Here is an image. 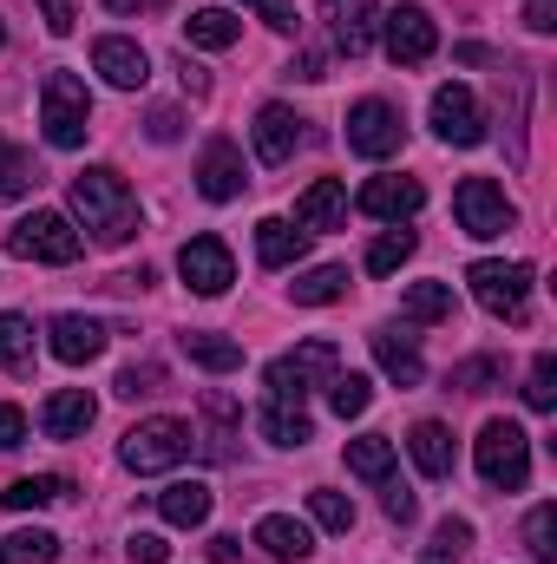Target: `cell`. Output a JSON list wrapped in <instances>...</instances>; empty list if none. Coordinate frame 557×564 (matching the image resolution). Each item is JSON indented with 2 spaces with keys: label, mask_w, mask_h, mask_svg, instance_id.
<instances>
[{
  "label": "cell",
  "mask_w": 557,
  "mask_h": 564,
  "mask_svg": "<svg viewBox=\"0 0 557 564\" xmlns=\"http://www.w3.org/2000/svg\"><path fill=\"white\" fill-rule=\"evenodd\" d=\"M348 473L368 479V486H381V479L394 473V440H387V433H361V440H348Z\"/></svg>",
  "instance_id": "obj_30"
},
{
  "label": "cell",
  "mask_w": 557,
  "mask_h": 564,
  "mask_svg": "<svg viewBox=\"0 0 557 564\" xmlns=\"http://www.w3.org/2000/svg\"><path fill=\"white\" fill-rule=\"evenodd\" d=\"M92 73H99L106 86H119V93H139L144 79H151V59H144L139 40L106 33V40H92Z\"/></svg>",
  "instance_id": "obj_15"
},
{
  "label": "cell",
  "mask_w": 557,
  "mask_h": 564,
  "mask_svg": "<svg viewBox=\"0 0 557 564\" xmlns=\"http://www.w3.org/2000/svg\"><path fill=\"white\" fill-rule=\"evenodd\" d=\"M368 348H374V361H381L387 381H401V388H419V381H426V361H419L414 335H401V328H374Z\"/></svg>",
  "instance_id": "obj_20"
},
{
  "label": "cell",
  "mask_w": 557,
  "mask_h": 564,
  "mask_svg": "<svg viewBox=\"0 0 557 564\" xmlns=\"http://www.w3.org/2000/svg\"><path fill=\"white\" fill-rule=\"evenodd\" d=\"M328 408H335L341 421H361V414L374 408V381H368V375H335V381H328Z\"/></svg>",
  "instance_id": "obj_34"
},
{
  "label": "cell",
  "mask_w": 557,
  "mask_h": 564,
  "mask_svg": "<svg viewBox=\"0 0 557 564\" xmlns=\"http://www.w3.org/2000/svg\"><path fill=\"white\" fill-rule=\"evenodd\" d=\"M144 132H151L157 144H171L177 132H184V119H177V106H151V112H144Z\"/></svg>",
  "instance_id": "obj_47"
},
{
  "label": "cell",
  "mask_w": 557,
  "mask_h": 564,
  "mask_svg": "<svg viewBox=\"0 0 557 564\" xmlns=\"http://www.w3.org/2000/svg\"><path fill=\"white\" fill-rule=\"evenodd\" d=\"M250 139H256V158H263V164H288L295 144H302V119H295L288 106H263L256 126H250Z\"/></svg>",
  "instance_id": "obj_21"
},
{
  "label": "cell",
  "mask_w": 557,
  "mask_h": 564,
  "mask_svg": "<svg viewBox=\"0 0 557 564\" xmlns=\"http://www.w3.org/2000/svg\"><path fill=\"white\" fill-rule=\"evenodd\" d=\"M407 453H414V466L426 479H452V459H459V453H452V433L439 421H419L414 433H407Z\"/></svg>",
  "instance_id": "obj_24"
},
{
  "label": "cell",
  "mask_w": 557,
  "mask_h": 564,
  "mask_svg": "<svg viewBox=\"0 0 557 564\" xmlns=\"http://www.w3.org/2000/svg\"><path fill=\"white\" fill-rule=\"evenodd\" d=\"M335 375H341V348L315 335V341H302L295 355H282V361L263 368V401H288V408H302L308 388H328Z\"/></svg>",
  "instance_id": "obj_4"
},
{
  "label": "cell",
  "mask_w": 557,
  "mask_h": 564,
  "mask_svg": "<svg viewBox=\"0 0 557 564\" xmlns=\"http://www.w3.org/2000/svg\"><path fill=\"white\" fill-rule=\"evenodd\" d=\"M414 250H419L414 230H387V237H374V243H368V276H394Z\"/></svg>",
  "instance_id": "obj_35"
},
{
  "label": "cell",
  "mask_w": 557,
  "mask_h": 564,
  "mask_svg": "<svg viewBox=\"0 0 557 564\" xmlns=\"http://www.w3.org/2000/svg\"><path fill=\"white\" fill-rule=\"evenodd\" d=\"M26 355H33V322L26 315H0V368H26Z\"/></svg>",
  "instance_id": "obj_38"
},
{
  "label": "cell",
  "mask_w": 557,
  "mask_h": 564,
  "mask_svg": "<svg viewBox=\"0 0 557 564\" xmlns=\"http://www.w3.org/2000/svg\"><path fill=\"white\" fill-rule=\"evenodd\" d=\"M190 421H171V414H157V421H139L125 440H119V459H125V473H139V479H151V473H171V466H184L190 459Z\"/></svg>",
  "instance_id": "obj_5"
},
{
  "label": "cell",
  "mask_w": 557,
  "mask_h": 564,
  "mask_svg": "<svg viewBox=\"0 0 557 564\" xmlns=\"http://www.w3.org/2000/svg\"><path fill=\"white\" fill-rule=\"evenodd\" d=\"M184 355H190L197 368H210V375H237V368H243V341H230V335H217V328H190V335H184Z\"/></svg>",
  "instance_id": "obj_27"
},
{
  "label": "cell",
  "mask_w": 557,
  "mask_h": 564,
  "mask_svg": "<svg viewBox=\"0 0 557 564\" xmlns=\"http://www.w3.org/2000/svg\"><path fill=\"white\" fill-rule=\"evenodd\" d=\"M237 40H243V20H237V13H223V7H197V13H190V46L223 53V46H237Z\"/></svg>",
  "instance_id": "obj_31"
},
{
  "label": "cell",
  "mask_w": 557,
  "mask_h": 564,
  "mask_svg": "<svg viewBox=\"0 0 557 564\" xmlns=\"http://www.w3.org/2000/svg\"><path fill=\"white\" fill-rule=\"evenodd\" d=\"M40 132L53 151H79L86 132H92V93H86V79L79 73H46L40 79Z\"/></svg>",
  "instance_id": "obj_2"
},
{
  "label": "cell",
  "mask_w": 557,
  "mask_h": 564,
  "mask_svg": "<svg viewBox=\"0 0 557 564\" xmlns=\"http://www.w3.org/2000/svg\"><path fill=\"white\" fill-rule=\"evenodd\" d=\"M59 558V539L53 532H13V539H0V564H53Z\"/></svg>",
  "instance_id": "obj_36"
},
{
  "label": "cell",
  "mask_w": 557,
  "mask_h": 564,
  "mask_svg": "<svg viewBox=\"0 0 557 564\" xmlns=\"http://www.w3.org/2000/svg\"><path fill=\"white\" fill-rule=\"evenodd\" d=\"M59 499H73V479H59V473L13 479V486L0 492V506H7V512H46V506H59Z\"/></svg>",
  "instance_id": "obj_26"
},
{
  "label": "cell",
  "mask_w": 557,
  "mask_h": 564,
  "mask_svg": "<svg viewBox=\"0 0 557 564\" xmlns=\"http://www.w3.org/2000/svg\"><path fill=\"white\" fill-rule=\"evenodd\" d=\"M452 217H459L466 237L492 243V237H505V230L518 224V204H512L505 184H492V177H459V191H452Z\"/></svg>",
  "instance_id": "obj_8"
},
{
  "label": "cell",
  "mask_w": 557,
  "mask_h": 564,
  "mask_svg": "<svg viewBox=\"0 0 557 564\" xmlns=\"http://www.w3.org/2000/svg\"><path fill=\"white\" fill-rule=\"evenodd\" d=\"M381 46H387L394 66H426V59L439 53V26H433L426 7H394V13L381 20Z\"/></svg>",
  "instance_id": "obj_11"
},
{
  "label": "cell",
  "mask_w": 557,
  "mask_h": 564,
  "mask_svg": "<svg viewBox=\"0 0 557 564\" xmlns=\"http://www.w3.org/2000/svg\"><path fill=\"white\" fill-rule=\"evenodd\" d=\"M381 0H321V20H328V40L348 53V59H361L368 46H374V33H381Z\"/></svg>",
  "instance_id": "obj_13"
},
{
  "label": "cell",
  "mask_w": 557,
  "mask_h": 564,
  "mask_svg": "<svg viewBox=\"0 0 557 564\" xmlns=\"http://www.w3.org/2000/svg\"><path fill=\"white\" fill-rule=\"evenodd\" d=\"M341 217H348V184L341 177H315L302 197H295V230L302 237H321V230H341Z\"/></svg>",
  "instance_id": "obj_17"
},
{
  "label": "cell",
  "mask_w": 557,
  "mask_h": 564,
  "mask_svg": "<svg viewBox=\"0 0 557 564\" xmlns=\"http://www.w3.org/2000/svg\"><path fill=\"white\" fill-rule=\"evenodd\" d=\"M256 545L282 564H302L315 552V539H308V525L302 519H288V512H270V519H256Z\"/></svg>",
  "instance_id": "obj_23"
},
{
  "label": "cell",
  "mask_w": 557,
  "mask_h": 564,
  "mask_svg": "<svg viewBox=\"0 0 557 564\" xmlns=\"http://www.w3.org/2000/svg\"><path fill=\"white\" fill-rule=\"evenodd\" d=\"M525 408L532 414H551L557 408V355H538L532 375H525Z\"/></svg>",
  "instance_id": "obj_39"
},
{
  "label": "cell",
  "mask_w": 557,
  "mask_h": 564,
  "mask_svg": "<svg viewBox=\"0 0 557 564\" xmlns=\"http://www.w3.org/2000/svg\"><path fill=\"white\" fill-rule=\"evenodd\" d=\"M302 250H308V237H302L288 217H263V224H256V257H263V270H288Z\"/></svg>",
  "instance_id": "obj_28"
},
{
  "label": "cell",
  "mask_w": 557,
  "mask_h": 564,
  "mask_svg": "<svg viewBox=\"0 0 557 564\" xmlns=\"http://www.w3.org/2000/svg\"><path fill=\"white\" fill-rule=\"evenodd\" d=\"M46 348L66 361V368H86V361H99L106 355V322L99 315H53V328H46Z\"/></svg>",
  "instance_id": "obj_14"
},
{
  "label": "cell",
  "mask_w": 557,
  "mask_h": 564,
  "mask_svg": "<svg viewBox=\"0 0 557 564\" xmlns=\"http://www.w3.org/2000/svg\"><path fill=\"white\" fill-rule=\"evenodd\" d=\"M33 184H40V164H33L20 144L0 132V197H26Z\"/></svg>",
  "instance_id": "obj_33"
},
{
  "label": "cell",
  "mask_w": 557,
  "mask_h": 564,
  "mask_svg": "<svg viewBox=\"0 0 557 564\" xmlns=\"http://www.w3.org/2000/svg\"><path fill=\"white\" fill-rule=\"evenodd\" d=\"M243 7H250L263 26H276V33H295V26H302V13H295L288 0H243Z\"/></svg>",
  "instance_id": "obj_44"
},
{
  "label": "cell",
  "mask_w": 557,
  "mask_h": 564,
  "mask_svg": "<svg viewBox=\"0 0 557 564\" xmlns=\"http://www.w3.org/2000/svg\"><path fill=\"white\" fill-rule=\"evenodd\" d=\"M210 486L204 479H177V486H164L157 492V512H164V525H177V532H197L204 519H210Z\"/></svg>",
  "instance_id": "obj_22"
},
{
  "label": "cell",
  "mask_w": 557,
  "mask_h": 564,
  "mask_svg": "<svg viewBox=\"0 0 557 564\" xmlns=\"http://www.w3.org/2000/svg\"><path fill=\"white\" fill-rule=\"evenodd\" d=\"M125 558L132 564H171V545H164L157 532H132V539H125Z\"/></svg>",
  "instance_id": "obj_46"
},
{
  "label": "cell",
  "mask_w": 557,
  "mask_h": 564,
  "mask_svg": "<svg viewBox=\"0 0 557 564\" xmlns=\"http://www.w3.org/2000/svg\"><path fill=\"white\" fill-rule=\"evenodd\" d=\"M472 459H479V479L492 492H525L532 479V433L518 421H485L472 440Z\"/></svg>",
  "instance_id": "obj_3"
},
{
  "label": "cell",
  "mask_w": 557,
  "mask_h": 564,
  "mask_svg": "<svg viewBox=\"0 0 557 564\" xmlns=\"http://www.w3.org/2000/svg\"><path fill=\"white\" fill-rule=\"evenodd\" d=\"M433 132H439V144H459V151L485 144V112H479L472 86H439L433 93Z\"/></svg>",
  "instance_id": "obj_12"
},
{
  "label": "cell",
  "mask_w": 557,
  "mask_h": 564,
  "mask_svg": "<svg viewBox=\"0 0 557 564\" xmlns=\"http://www.w3.org/2000/svg\"><path fill=\"white\" fill-rule=\"evenodd\" d=\"M0 40H7V26H0Z\"/></svg>",
  "instance_id": "obj_54"
},
{
  "label": "cell",
  "mask_w": 557,
  "mask_h": 564,
  "mask_svg": "<svg viewBox=\"0 0 557 564\" xmlns=\"http://www.w3.org/2000/svg\"><path fill=\"white\" fill-rule=\"evenodd\" d=\"M308 512H315V525H328V532H354V499H341V492H308Z\"/></svg>",
  "instance_id": "obj_41"
},
{
  "label": "cell",
  "mask_w": 557,
  "mask_h": 564,
  "mask_svg": "<svg viewBox=\"0 0 557 564\" xmlns=\"http://www.w3.org/2000/svg\"><path fill=\"white\" fill-rule=\"evenodd\" d=\"M525 552L538 564H557V506H532V519H525Z\"/></svg>",
  "instance_id": "obj_37"
},
{
  "label": "cell",
  "mask_w": 557,
  "mask_h": 564,
  "mask_svg": "<svg viewBox=\"0 0 557 564\" xmlns=\"http://www.w3.org/2000/svg\"><path fill=\"white\" fill-rule=\"evenodd\" d=\"M499 381V361L492 355H472V361H459L452 375H446V388H459V394H485Z\"/></svg>",
  "instance_id": "obj_42"
},
{
  "label": "cell",
  "mask_w": 557,
  "mask_h": 564,
  "mask_svg": "<svg viewBox=\"0 0 557 564\" xmlns=\"http://www.w3.org/2000/svg\"><path fill=\"white\" fill-rule=\"evenodd\" d=\"M210 558H217V564H237V558H243V545H237V539H210Z\"/></svg>",
  "instance_id": "obj_52"
},
{
  "label": "cell",
  "mask_w": 557,
  "mask_h": 564,
  "mask_svg": "<svg viewBox=\"0 0 557 564\" xmlns=\"http://www.w3.org/2000/svg\"><path fill=\"white\" fill-rule=\"evenodd\" d=\"M407 144V126H401V112L387 106V99H361L354 112H348V151L354 158H394Z\"/></svg>",
  "instance_id": "obj_9"
},
{
  "label": "cell",
  "mask_w": 557,
  "mask_h": 564,
  "mask_svg": "<svg viewBox=\"0 0 557 564\" xmlns=\"http://www.w3.org/2000/svg\"><path fill=\"white\" fill-rule=\"evenodd\" d=\"M401 315L407 322H446L452 315V282H414L401 295Z\"/></svg>",
  "instance_id": "obj_32"
},
{
  "label": "cell",
  "mask_w": 557,
  "mask_h": 564,
  "mask_svg": "<svg viewBox=\"0 0 557 564\" xmlns=\"http://www.w3.org/2000/svg\"><path fill=\"white\" fill-rule=\"evenodd\" d=\"M381 512H387V519H394V525H407V519H414V492H407V486H401V479H394V473H387V479H381Z\"/></svg>",
  "instance_id": "obj_45"
},
{
  "label": "cell",
  "mask_w": 557,
  "mask_h": 564,
  "mask_svg": "<svg viewBox=\"0 0 557 564\" xmlns=\"http://www.w3.org/2000/svg\"><path fill=\"white\" fill-rule=\"evenodd\" d=\"M177 276H184L190 295H223V289L237 282V257H230L223 237H190V243L177 250Z\"/></svg>",
  "instance_id": "obj_10"
},
{
  "label": "cell",
  "mask_w": 557,
  "mask_h": 564,
  "mask_svg": "<svg viewBox=\"0 0 557 564\" xmlns=\"http://www.w3.org/2000/svg\"><path fill=\"white\" fill-rule=\"evenodd\" d=\"M79 250H86V237L73 230L66 210H33L7 230V257H20V263H59L66 270V263H79Z\"/></svg>",
  "instance_id": "obj_6"
},
{
  "label": "cell",
  "mask_w": 557,
  "mask_h": 564,
  "mask_svg": "<svg viewBox=\"0 0 557 564\" xmlns=\"http://www.w3.org/2000/svg\"><path fill=\"white\" fill-rule=\"evenodd\" d=\"M92 421H99V401H92L86 388H59V394H46V408H40V433H46V440H79Z\"/></svg>",
  "instance_id": "obj_19"
},
{
  "label": "cell",
  "mask_w": 557,
  "mask_h": 564,
  "mask_svg": "<svg viewBox=\"0 0 557 564\" xmlns=\"http://www.w3.org/2000/svg\"><path fill=\"white\" fill-rule=\"evenodd\" d=\"M532 282H538L532 263H472V270H466L472 302H479L492 322H525V308H532Z\"/></svg>",
  "instance_id": "obj_7"
},
{
  "label": "cell",
  "mask_w": 557,
  "mask_h": 564,
  "mask_svg": "<svg viewBox=\"0 0 557 564\" xmlns=\"http://www.w3.org/2000/svg\"><path fill=\"white\" fill-rule=\"evenodd\" d=\"M144 394H164V368L157 361H132L119 375V401H144Z\"/></svg>",
  "instance_id": "obj_43"
},
{
  "label": "cell",
  "mask_w": 557,
  "mask_h": 564,
  "mask_svg": "<svg viewBox=\"0 0 557 564\" xmlns=\"http://www.w3.org/2000/svg\"><path fill=\"white\" fill-rule=\"evenodd\" d=\"M288 73H295V79H328V59H321V53H295Z\"/></svg>",
  "instance_id": "obj_51"
},
{
  "label": "cell",
  "mask_w": 557,
  "mask_h": 564,
  "mask_svg": "<svg viewBox=\"0 0 557 564\" xmlns=\"http://www.w3.org/2000/svg\"><path fill=\"white\" fill-rule=\"evenodd\" d=\"M525 26L532 33H557V0H525Z\"/></svg>",
  "instance_id": "obj_50"
},
{
  "label": "cell",
  "mask_w": 557,
  "mask_h": 564,
  "mask_svg": "<svg viewBox=\"0 0 557 564\" xmlns=\"http://www.w3.org/2000/svg\"><path fill=\"white\" fill-rule=\"evenodd\" d=\"M354 204H361L368 217H381V224H407L419 204H426V184H419V177H368Z\"/></svg>",
  "instance_id": "obj_18"
},
{
  "label": "cell",
  "mask_w": 557,
  "mask_h": 564,
  "mask_svg": "<svg viewBox=\"0 0 557 564\" xmlns=\"http://www.w3.org/2000/svg\"><path fill=\"white\" fill-rule=\"evenodd\" d=\"M472 552V525L466 519H439V532H433V545H426V564H452Z\"/></svg>",
  "instance_id": "obj_40"
},
{
  "label": "cell",
  "mask_w": 557,
  "mask_h": 564,
  "mask_svg": "<svg viewBox=\"0 0 557 564\" xmlns=\"http://www.w3.org/2000/svg\"><path fill=\"white\" fill-rule=\"evenodd\" d=\"M40 13H46V33H59V40L79 26V7L73 0H40Z\"/></svg>",
  "instance_id": "obj_48"
},
{
  "label": "cell",
  "mask_w": 557,
  "mask_h": 564,
  "mask_svg": "<svg viewBox=\"0 0 557 564\" xmlns=\"http://www.w3.org/2000/svg\"><path fill=\"white\" fill-rule=\"evenodd\" d=\"M288 295H295L302 308H328V302L348 295V270H341V263H315V270H302V276L288 282Z\"/></svg>",
  "instance_id": "obj_29"
},
{
  "label": "cell",
  "mask_w": 557,
  "mask_h": 564,
  "mask_svg": "<svg viewBox=\"0 0 557 564\" xmlns=\"http://www.w3.org/2000/svg\"><path fill=\"white\" fill-rule=\"evenodd\" d=\"M106 7H112V13H139L144 0H106Z\"/></svg>",
  "instance_id": "obj_53"
},
{
  "label": "cell",
  "mask_w": 557,
  "mask_h": 564,
  "mask_svg": "<svg viewBox=\"0 0 557 564\" xmlns=\"http://www.w3.org/2000/svg\"><path fill=\"white\" fill-rule=\"evenodd\" d=\"M256 433H263L270 446H308V440H315V421H308V408L263 401V408H256Z\"/></svg>",
  "instance_id": "obj_25"
},
{
  "label": "cell",
  "mask_w": 557,
  "mask_h": 564,
  "mask_svg": "<svg viewBox=\"0 0 557 564\" xmlns=\"http://www.w3.org/2000/svg\"><path fill=\"white\" fill-rule=\"evenodd\" d=\"M243 151L237 139H210L204 144V158H197V191L210 197V204H230V197H243Z\"/></svg>",
  "instance_id": "obj_16"
},
{
  "label": "cell",
  "mask_w": 557,
  "mask_h": 564,
  "mask_svg": "<svg viewBox=\"0 0 557 564\" xmlns=\"http://www.w3.org/2000/svg\"><path fill=\"white\" fill-rule=\"evenodd\" d=\"M73 217L92 230V243H106V250H119V243H132L139 237V197H132V184L112 171V164H86L79 177H73Z\"/></svg>",
  "instance_id": "obj_1"
},
{
  "label": "cell",
  "mask_w": 557,
  "mask_h": 564,
  "mask_svg": "<svg viewBox=\"0 0 557 564\" xmlns=\"http://www.w3.org/2000/svg\"><path fill=\"white\" fill-rule=\"evenodd\" d=\"M20 440H26V414H20L13 401H0V453H13Z\"/></svg>",
  "instance_id": "obj_49"
}]
</instances>
